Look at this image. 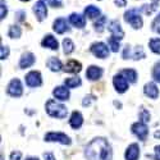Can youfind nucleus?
<instances>
[{
  "mask_svg": "<svg viewBox=\"0 0 160 160\" xmlns=\"http://www.w3.org/2000/svg\"><path fill=\"white\" fill-rule=\"evenodd\" d=\"M46 112L50 117H54V118H59V119H63L67 117L68 114V110L64 105L57 102L55 100L50 99L48 102H46Z\"/></svg>",
  "mask_w": 160,
  "mask_h": 160,
  "instance_id": "obj_2",
  "label": "nucleus"
},
{
  "mask_svg": "<svg viewBox=\"0 0 160 160\" xmlns=\"http://www.w3.org/2000/svg\"><path fill=\"white\" fill-rule=\"evenodd\" d=\"M149 46H150L152 52L160 54V38H151L150 42H149Z\"/></svg>",
  "mask_w": 160,
  "mask_h": 160,
  "instance_id": "obj_30",
  "label": "nucleus"
},
{
  "mask_svg": "<svg viewBox=\"0 0 160 160\" xmlns=\"http://www.w3.org/2000/svg\"><path fill=\"white\" fill-rule=\"evenodd\" d=\"M90 50H91V52L95 57H98L100 59H105V58H108V55H109V48L106 46L104 42H95V44H92Z\"/></svg>",
  "mask_w": 160,
  "mask_h": 160,
  "instance_id": "obj_5",
  "label": "nucleus"
},
{
  "mask_svg": "<svg viewBox=\"0 0 160 160\" xmlns=\"http://www.w3.org/2000/svg\"><path fill=\"white\" fill-rule=\"evenodd\" d=\"M101 76H102V69L96 65L88 67V69L86 72V77L90 79V81H96V79H99Z\"/></svg>",
  "mask_w": 160,
  "mask_h": 160,
  "instance_id": "obj_14",
  "label": "nucleus"
},
{
  "mask_svg": "<svg viewBox=\"0 0 160 160\" xmlns=\"http://www.w3.org/2000/svg\"><path fill=\"white\" fill-rule=\"evenodd\" d=\"M128 58H131V46L129 45H127L123 51V59H128Z\"/></svg>",
  "mask_w": 160,
  "mask_h": 160,
  "instance_id": "obj_41",
  "label": "nucleus"
},
{
  "mask_svg": "<svg viewBox=\"0 0 160 160\" xmlns=\"http://www.w3.org/2000/svg\"><path fill=\"white\" fill-rule=\"evenodd\" d=\"M45 141L48 142H60L63 145H71V138L62 132H49L45 135Z\"/></svg>",
  "mask_w": 160,
  "mask_h": 160,
  "instance_id": "obj_4",
  "label": "nucleus"
},
{
  "mask_svg": "<svg viewBox=\"0 0 160 160\" xmlns=\"http://www.w3.org/2000/svg\"><path fill=\"white\" fill-rule=\"evenodd\" d=\"M126 160H137L140 156V146L137 143H131L126 150Z\"/></svg>",
  "mask_w": 160,
  "mask_h": 160,
  "instance_id": "obj_12",
  "label": "nucleus"
},
{
  "mask_svg": "<svg viewBox=\"0 0 160 160\" xmlns=\"http://www.w3.org/2000/svg\"><path fill=\"white\" fill-rule=\"evenodd\" d=\"M35 60H36V58H35V55L32 54V52H24V54L22 55V58H21V60H19V67L22 69L28 68V67L33 65Z\"/></svg>",
  "mask_w": 160,
  "mask_h": 160,
  "instance_id": "obj_15",
  "label": "nucleus"
},
{
  "mask_svg": "<svg viewBox=\"0 0 160 160\" xmlns=\"http://www.w3.org/2000/svg\"><path fill=\"white\" fill-rule=\"evenodd\" d=\"M41 45L44 48H49L51 50H58V41H57V38L52 36V35H46L44 38H42V41H41Z\"/></svg>",
  "mask_w": 160,
  "mask_h": 160,
  "instance_id": "obj_20",
  "label": "nucleus"
},
{
  "mask_svg": "<svg viewBox=\"0 0 160 160\" xmlns=\"http://www.w3.org/2000/svg\"><path fill=\"white\" fill-rule=\"evenodd\" d=\"M81 69H82V64L77 60H69L63 68V71L67 73H78L81 72Z\"/></svg>",
  "mask_w": 160,
  "mask_h": 160,
  "instance_id": "obj_19",
  "label": "nucleus"
},
{
  "mask_svg": "<svg viewBox=\"0 0 160 160\" xmlns=\"http://www.w3.org/2000/svg\"><path fill=\"white\" fill-rule=\"evenodd\" d=\"M26 83L30 87H38L42 83V77L38 71H32L26 74Z\"/></svg>",
  "mask_w": 160,
  "mask_h": 160,
  "instance_id": "obj_7",
  "label": "nucleus"
},
{
  "mask_svg": "<svg viewBox=\"0 0 160 160\" xmlns=\"http://www.w3.org/2000/svg\"><path fill=\"white\" fill-rule=\"evenodd\" d=\"M131 129L141 141H145L146 137H148V135H149L148 126H146V123H142V122H137L135 124H132Z\"/></svg>",
  "mask_w": 160,
  "mask_h": 160,
  "instance_id": "obj_8",
  "label": "nucleus"
},
{
  "mask_svg": "<svg viewBox=\"0 0 160 160\" xmlns=\"http://www.w3.org/2000/svg\"><path fill=\"white\" fill-rule=\"evenodd\" d=\"M105 23H106V17L105 16H100L99 18H98V21L95 22V30L98 31V32H102L104 31V28H105Z\"/></svg>",
  "mask_w": 160,
  "mask_h": 160,
  "instance_id": "obj_29",
  "label": "nucleus"
},
{
  "mask_svg": "<svg viewBox=\"0 0 160 160\" xmlns=\"http://www.w3.org/2000/svg\"><path fill=\"white\" fill-rule=\"evenodd\" d=\"M83 123V117L79 112H73L72 115H71V119H69V124L72 128L74 129H78L79 127L82 126Z\"/></svg>",
  "mask_w": 160,
  "mask_h": 160,
  "instance_id": "obj_21",
  "label": "nucleus"
},
{
  "mask_svg": "<svg viewBox=\"0 0 160 160\" xmlns=\"http://www.w3.org/2000/svg\"><path fill=\"white\" fill-rule=\"evenodd\" d=\"M26 160H38V159H37V158H27Z\"/></svg>",
  "mask_w": 160,
  "mask_h": 160,
  "instance_id": "obj_47",
  "label": "nucleus"
},
{
  "mask_svg": "<svg viewBox=\"0 0 160 160\" xmlns=\"http://www.w3.org/2000/svg\"><path fill=\"white\" fill-rule=\"evenodd\" d=\"M33 13L36 14L37 21H44L48 17V7L45 4V0H38V2L33 5Z\"/></svg>",
  "mask_w": 160,
  "mask_h": 160,
  "instance_id": "obj_9",
  "label": "nucleus"
},
{
  "mask_svg": "<svg viewBox=\"0 0 160 160\" xmlns=\"http://www.w3.org/2000/svg\"><path fill=\"white\" fill-rule=\"evenodd\" d=\"M108 30L110 31L112 36L115 37L117 40H119V41H121V40L124 37V32H123V30H122L121 24H119L118 21H112L109 23V26H108Z\"/></svg>",
  "mask_w": 160,
  "mask_h": 160,
  "instance_id": "obj_11",
  "label": "nucleus"
},
{
  "mask_svg": "<svg viewBox=\"0 0 160 160\" xmlns=\"http://www.w3.org/2000/svg\"><path fill=\"white\" fill-rule=\"evenodd\" d=\"M124 21L129 23L135 30H140L142 27V18L140 16V10L138 9H129L124 13Z\"/></svg>",
  "mask_w": 160,
  "mask_h": 160,
  "instance_id": "obj_3",
  "label": "nucleus"
},
{
  "mask_svg": "<svg viewBox=\"0 0 160 160\" xmlns=\"http://www.w3.org/2000/svg\"><path fill=\"white\" fill-rule=\"evenodd\" d=\"M85 16L90 19H95V18H99L100 17V9L94 7V5H88L86 7L85 9Z\"/></svg>",
  "mask_w": 160,
  "mask_h": 160,
  "instance_id": "obj_23",
  "label": "nucleus"
},
{
  "mask_svg": "<svg viewBox=\"0 0 160 160\" xmlns=\"http://www.w3.org/2000/svg\"><path fill=\"white\" fill-rule=\"evenodd\" d=\"M113 83H114L115 90L119 92V94H123V92H126L128 90V81H127V78L123 74H121V73L114 76Z\"/></svg>",
  "mask_w": 160,
  "mask_h": 160,
  "instance_id": "obj_10",
  "label": "nucleus"
},
{
  "mask_svg": "<svg viewBox=\"0 0 160 160\" xmlns=\"http://www.w3.org/2000/svg\"><path fill=\"white\" fill-rule=\"evenodd\" d=\"M21 2H30V0H21Z\"/></svg>",
  "mask_w": 160,
  "mask_h": 160,
  "instance_id": "obj_48",
  "label": "nucleus"
},
{
  "mask_svg": "<svg viewBox=\"0 0 160 160\" xmlns=\"http://www.w3.org/2000/svg\"><path fill=\"white\" fill-rule=\"evenodd\" d=\"M21 158H22L21 151H13L10 154V160H21Z\"/></svg>",
  "mask_w": 160,
  "mask_h": 160,
  "instance_id": "obj_38",
  "label": "nucleus"
},
{
  "mask_svg": "<svg viewBox=\"0 0 160 160\" xmlns=\"http://www.w3.org/2000/svg\"><path fill=\"white\" fill-rule=\"evenodd\" d=\"M52 30H54L57 33H64L67 31H69L68 23L64 18H58L54 21V24H52Z\"/></svg>",
  "mask_w": 160,
  "mask_h": 160,
  "instance_id": "obj_17",
  "label": "nucleus"
},
{
  "mask_svg": "<svg viewBox=\"0 0 160 160\" xmlns=\"http://www.w3.org/2000/svg\"><path fill=\"white\" fill-rule=\"evenodd\" d=\"M154 136H155V138H160V131H156L154 133Z\"/></svg>",
  "mask_w": 160,
  "mask_h": 160,
  "instance_id": "obj_46",
  "label": "nucleus"
},
{
  "mask_svg": "<svg viewBox=\"0 0 160 160\" xmlns=\"http://www.w3.org/2000/svg\"><path fill=\"white\" fill-rule=\"evenodd\" d=\"M140 118H141V122H142V123H149V122H150V114H149L148 110H145V109L141 110Z\"/></svg>",
  "mask_w": 160,
  "mask_h": 160,
  "instance_id": "obj_33",
  "label": "nucleus"
},
{
  "mask_svg": "<svg viewBox=\"0 0 160 160\" xmlns=\"http://www.w3.org/2000/svg\"><path fill=\"white\" fill-rule=\"evenodd\" d=\"M16 17H17V19H18L19 22H23V21H24V17H26V12H24V10L17 12V13H16Z\"/></svg>",
  "mask_w": 160,
  "mask_h": 160,
  "instance_id": "obj_39",
  "label": "nucleus"
},
{
  "mask_svg": "<svg viewBox=\"0 0 160 160\" xmlns=\"http://www.w3.org/2000/svg\"><path fill=\"white\" fill-rule=\"evenodd\" d=\"M69 22H71L72 26H74V27H77V28H82L86 24L85 17L82 14H78V13H72V14L69 16Z\"/></svg>",
  "mask_w": 160,
  "mask_h": 160,
  "instance_id": "obj_16",
  "label": "nucleus"
},
{
  "mask_svg": "<svg viewBox=\"0 0 160 160\" xmlns=\"http://www.w3.org/2000/svg\"><path fill=\"white\" fill-rule=\"evenodd\" d=\"M132 58L135 59V60H138V59H143V58H145V51H143L142 46H137V48L135 49V52H133Z\"/></svg>",
  "mask_w": 160,
  "mask_h": 160,
  "instance_id": "obj_32",
  "label": "nucleus"
},
{
  "mask_svg": "<svg viewBox=\"0 0 160 160\" xmlns=\"http://www.w3.org/2000/svg\"><path fill=\"white\" fill-rule=\"evenodd\" d=\"M7 92L13 98H19L23 92V87H22V83H21L19 79H17V78L12 79L7 87Z\"/></svg>",
  "mask_w": 160,
  "mask_h": 160,
  "instance_id": "obj_6",
  "label": "nucleus"
},
{
  "mask_svg": "<svg viewBox=\"0 0 160 160\" xmlns=\"http://www.w3.org/2000/svg\"><path fill=\"white\" fill-rule=\"evenodd\" d=\"M8 57H9V48L2 45V49H0V59L4 60V59H7Z\"/></svg>",
  "mask_w": 160,
  "mask_h": 160,
  "instance_id": "obj_35",
  "label": "nucleus"
},
{
  "mask_svg": "<svg viewBox=\"0 0 160 160\" xmlns=\"http://www.w3.org/2000/svg\"><path fill=\"white\" fill-rule=\"evenodd\" d=\"M160 65V64H159ZM152 76H154V78L156 79V81L160 83V69L158 71V69H154V72H152Z\"/></svg>",
  "mask_w": 160,
  "mask_h": 160,
  "instance_id": "obj_43",
  "label": "nucleus"
},
{
  "mask_svg": "<svg viewBox=\"0 0 160 160\" xmlns=\"http://www.w3.org/2000/svg\"><path fill=\"white\" fill-rule=\"evenodd\" d=\"M8 35H9L10 38H19L21 35H22V30H21L19 26H16V24L14 26H10Z\"/></svg>",
  "mask_w": 160,
  "mask_h": 160,
  "instance_id": "obj_27",
  "label": "nucleus"
},
{
  "mask_svg": "<svg viewBox=\"0 0 160 160\" xmlns=\"http://www.w3.org/2000/svg\"><path fill=\"white\" fill-rule=\"evenodd\" d=\"M108 44H109V48H112V51H114V52H117V51L119 50V48H121V44H119V40H117V38H115V37H113V36L109 38Z\"/></svg>",
  "mask_w": 160,
  "mask_h": 160,
  "instance_id": "obj_31",
  "label": "nucleus"
},
{
  "mask_svg": "<svg viewBox=\"0 0 160 160\" xmlns=\"http://www.w3.org/2000/svg\"><path fill=\"white\" fill-rule=\"evenodd\" d=\"M63 48H64V54H71L74 50V44L72 42L71 38H64L63 40Z\"/></svg>",
  "mask_w": 160,
  "mask_h": 160,
  "instance_id": "obj_28",
  "label": "nucleus"
},
{
  "mask_svg": "<svg viewBox=\"0 0 160 160\" xmlns=\"http://www.w3.org/2000/svg\"><path fill=\"white\" fill-rule=\"evenodd\" d=\"M114 3H115V5H117V7L122 8V7H126L127 0H114Z\"/></svg>",
  "mask_w": 160,
  "mask_h": 160,
  "instance_id": "obj_42",
  "label": "nucleus"
},
{
  "mask_svg": "<svg viewBox=\"0 0 160 160\" xmlns=\"http://www.w3.org/2000/svg\"><path fill=\"white\" fill-rule=\"evenodd\" d=\"M95 99H94V96H91V95H88V96H86L85 99H83V101H82V105L83 106H88L90 104H91V101H94Z\"/></svg>",
  "mask_w": 160,
  "mask_h": 160,
  "instance_id": "obj_40",
  "label": "nucleus"
},
{
  "mask_svg": "<svg viewBox=\"0 0 160 160\" xmlns=\"http://www.w3.org/2000/svg\"><path fill=\"white\" fill-rule=\"evenodd\" d=\"M158 4H159V0H154L151 4H145V5H142L141 10L145 13V14H151L154 10H156V8H158L156 5H158Z\"/></svg>",
  "mask_w": 160,
  "mask_h": 160,
  "instance_id": "obj_26",
  "label": "nucleus"
},
{
  "mask_svg": "<svg viewBox=\"0 0 160 160\" xmlns=\"http://www.w3.org/2000/svg\"><path fill=\"white\" fill-rule=\"evenodd\" d=\"M52 95H54L55 99L58 100H68L69 99V90L67 86H58L54 88V91H52Z\"/></svg>",
  "mask_w": 160,
  "mask_h": 160,
  "instance_id": "obj_13",
  "label": "nucleus"
},
{
  "mask_svg": "<svg viewBox=\"0 0 160 160\" xmlns=\"http://www.w3.org/2000/svg\"><path fill=\"white\" fill-rule=\"evenodd\" d=\"M155 160H160V145L155 146Z\"/></svg>",
  "mask_w": 160,
  "mask_h": 160,
  "instance_id": "obj_45",
  "label": "nucleus"
},
{
  "mask_svg": "<svg viewBox=\"0 0 160 160\" xmlns=\"http://www.w3.org/2000/svg\"><path fill=\"white\" fill-rule=\"evenodd\" d=\"M121 74H123V76L127 78V81H128V82L135 83V82L137 81V72H136L135 69H131V68H128V69H123V71L121 72Z\"/></svg>",
  "mask_w": 160,
  "mask_h": 160,
  "instance_id": "obj_24",
  "label": "nucleus"
},
{
  "mask_svg": "<svg viewBox=\"0 0 160 160\" xmlns=\"http://www.w3.org/2000/svg\"><path fill=\"white\" fill-rule=\"evenodd\" d=\"M7 14H8V8L4 4V0H2V4H0V19L3 21L7 17Z\"/></svg>",
  "mask_w": 160,
  "mask_h": 160,
  "instance_id": "obj_34",
  "label": "nucleus"
},
{
  "mask_svg": "<svg viewBox=\"0 0 160 160\" xmlns=\"http://www.w3.org/2000/svg\"><path fill=\"white\" fill-rule=\"evenodd\" d=\"M48 3L52 8H62L63 5V0H48Z\"/></svg>",
  "mask_w": 160,
  "mask_h": 160,
  "instance_id": "obj_37",
  "label": "nucleus"
},
{
  "mask_svg": "<svg viewBox=\"0 0 160 160\" xmlns=\"http://www.w3.org/2000/svg\"><path fill=\"white\" fill-rule=\"evenodd\" d=\"M143 92L146 96H149L151 99H158V96H159V88L154 82L146 83L143 87Z\"/></svg>",
  "mask_w": 160,
  "mask_h": 160,
  "instance_id": "obj_18",
  "label": "nucleus"
},
{
  "mask_svg": "<svg viewBox=\"0 0 160 160\" xmlns=\"http://www.w3.org/2000/svg\"><path fill=\"white\" fill-rule=\"evenodd\" d=\"M152 30L156 32V33H160V13H159V16L154 19L152 22Z\"/></svg>",
  "mask_w": 160,
  "mask_h": 160,
  "instance_id": "obj_36",
  "label": "nucleus"
},
{
  "mask_svg": "<svg viewBox=\"0 0 160 160\" xmlns=\"http://www.w3.org/2000/svg\"><path fill=\"white\" fill-rule=\"evenodd\" d=\"M44 159L45 160H55V156H54V154H51V152H45L44 154Z\"/></svg>",
  "mask_w": 160,
  "mask_h": 160,
  "instance_id": "obj_44",
  "label": "nucleus"
},
{
  "mask_svg": "<svg viewBox=\"0 0 160 160\" xmlns=\"http://www.w3.org/2000/svg\"><path fill=\"white\" fill-rule=\"evenodd\" d=\"M81 83H82V81H81L79 77H71V78H67L64 81V85L68 88H74V87L79 86Z\"/></svg>",
  "mask_w": 160,
  "mask_h": 160,
  "instance_id": "obj_25",
  "label": "nucleus"
},
{
  "mask_svg": "<svg viewBox=\"0 0 160 160\" xmlns=\"http://www.w3.org/2000/svg\"><path fill=\"white\" fill-rule=\"evenodd\" d=\"M46 65H48V68H49L50 71H52V72H59V71H62V68H63L62 62H60L58 58H55V57H51V58L46 62Z\"/></svg>",
  "mask_w": 160,
  "mask_h": 160,
  "instance_id": "obj_22",
  "label": "nucleus"
},
{
  "mask_svg": "<svg viewBox=\"0 0 160 160\" xmlns=\"http://www.w3.org/2000/svg\"><path fill=\"white\" fill-rule=\"evenodd\" d=\"M87 160H113V151L109 142L102 137L92 140L85 150Z\"/></svg>",
  "mask_w": 160,
  "mask_h": 160,
  "instance_id": "obj_1",
  "label": "nucleus"
}]
</instances>
